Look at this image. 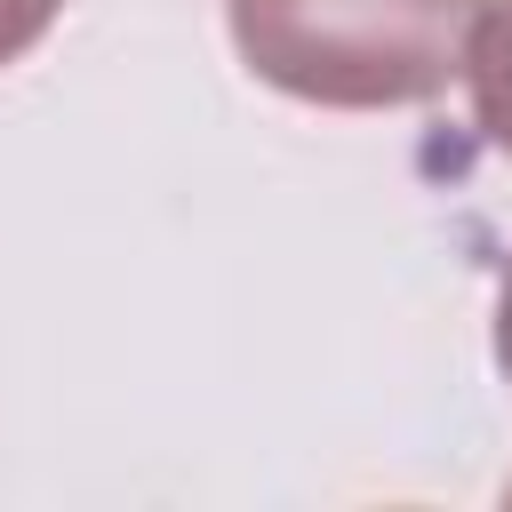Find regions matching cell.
<instances>
[{"label": "cell", "instance_id": "cell-1", "mask_svg": "<svg viewBox=\"0 0 512 512\" xmlns=\"http://www.w3.org/2000/svg\"><path fill=\"white\" fill-rule=\"evenodd\" d=\"M240 64L320 112L432 104L464 72L480 0H224Z\"/></svg>", "mask_w": 512, "mask_h": 512}, {"label": "cell", "instance_id": "cell-2", "mask_svg": "<svg viewBox=\"0 0 512 512\" xmlns=\"http://www.w3.org/2000/svg\"><path fill=\"white\" fill-rule=\"evenodd\" d=\"M464 80H472V120L496 152H512V0H480L464 32Z\"/></svg>", "mask_w": 512, "mask_h": 512}, {"label": "cell", "instance_id": "cell-3", "mask_svg": "<svg viewBox=\"0 0 512 512\" xmlns=\"http://www.w3.org/2000/svg\"><path fill=\"white\" fill-rule=\"evenodd\" d=\"M56 16H64V0H0V64H16L24 48H40Z\"/></svg>", "mask_w": 512, "mask_h": 512}, {"label": "cell", "instance_id": "cell-4", "mask_svg": "<svg viewBox=\"0 0 512 512\" xmlns=\"http://www.w3.org/2000/svg\"><path fill=\"white\" fill-rule=\"evenodd\" d=\"M496 368L512 384V264H504V288H496Z\"/></svg>", "mask_w": 512, "mask_h": 512}, {"label": "cell", "instance_id": "cell-5", "mask_svg": "<svg viewBox=\"0 0 512 512\" xmlns=\"http://www.w3.org/2000/svg\"><path fill=\"white\" fill-rule=\"evenodd\" d=\"M504 504H512V480H504Z\"/></svg>", "mask_w": 512, "mask_h": 512}]
</instances>
